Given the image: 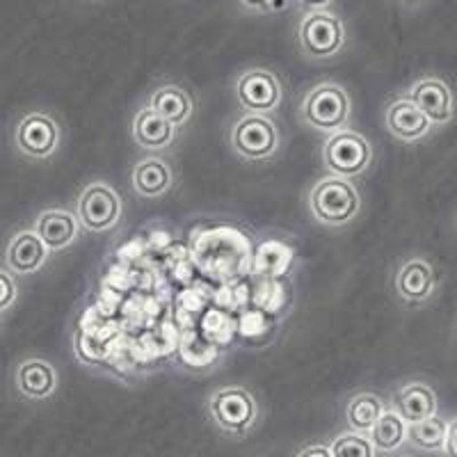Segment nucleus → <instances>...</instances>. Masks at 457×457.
I'll return each mask as SVG.
<instances>
[{"label": "nucleus", "instance_id": "obj_9", "mask_svg": "<svg viewBox=\"0 0 457 457\" xmlns=\"http://www.w3.org/2000/svg\"><path fill=\"white\" fill-rule=\"evenodd\" d=\"M234 92L240 110L250 114L270 117L272 112L279 110L281 101H284V87H281L279 76L263 67L245 69L236 79Z\"/></svg>", "mask_w": 457, "mask_h": 457}, {"label": "nucleus", "instance_id": "obj_25", "mask_svg": "<svg viewBox=\"0 0 457 457\" xmlns=\"http://www.w3.org/2000/svg\"><path fill=\"white\" fill-rule=\"evenodd\" d=\"M236 3L247 14H268L277 7V0H236Z\"/></svg>", "mask_w": 457, "mask_h": 457}, {"label": "nucleus", "instance_id": "obj_20", "mask_svg": "<svg viewBox=\"0 0 457 457\" xmlns=\"http://www.w3.org/2000/svg\"><path fill=\"white\" fill-rule=\"evenodd\" d=\"M385 411L386 410L382 398L370 394V391H364V394H357L348 400V405H345V421H348V428L353 432L369 435Z\"/></svg>", "mask_w": 457, "mask_h": 457}, {"label": "nucleus", "instance_id": "obj_24", "mask_svg": "<svg viewBox=\"0 0 457 457\" xmlns=\"http://www.w3.org/2000/svg\"><path fill=\"white\" fill-rule=\"evenodd\" d=\"M16 275H12L7 268H3L0 272V312L7 313L12 307H14V302L19 300V284L14 279Z\"/></svg>", "mask_w": 457, "mask_h": 457}, {"label": "nucleus", "instance_id": "obj_17", "mask_svg": "<svg viewBox=\"0 0 457 457\" xmlns=\"http://www.w3.org/2000/svg\"><path fill=\"white\" fill-rule=\"evenodd\" d=\"M130 186L133 193L142 199H158L167 195L174 186V171L170 162L158 156L142 158L130 171Z\"/></svg>", "mask_w": 457, "mask_h": 457}, {"label": "nucleus", "instance_id": "obj_27", "mask_svg": "<svg viewBox=\"0 0 457 457\" xmlns=\"http://www.w3.org/2000/svg\"><path fill=\"white\" fill-rule=\"evenodd\" d=\"M444 453H446V457H457V419H453V421L448 423V436Z\"/></svg>", "mask_w": 457, "mask_h": 457}, {"label": "nucleus", "instance_id": "obj_8", "mask_svg": "<svg viewBox=\"0 0 457 457\" xmlns=\"http://www.w3.org/2000/svg\"><path fill=\"white\" fill-rule=\"evenodd\" d=\"M76 215L85 231L105 234L121 222L124 204L110 183L92 181L80 190L79 202H76Z\"/></svg>", "mask_w": 457, "mask_h": 457}, {"label": "nucleus", "instance_id": "obj_30", "mask_svg": "<svg viewBox=\"0 0 457 457\" xmlns=\"http://www.w3.org/2000/svg\"><path fill=\"white\" fill-rule=\"evenodd\" d=\"M405 457H411V455H405Z\"/></svg>", "mask_w": 457, "mask_h": 457}, {"label": "nucleus", "instance_id": "obj_22", "mask_svg": "<svg viewBox=\"0 0 457 457\" xmlns=\"http://www.w3.org/2000/svg\"><path fill=\"white\" fill-rule=\"evenodd\" d=\"M448 436V423L439 416H432L428 421L414 423V426L407 428V439L414 444L416 448L428 453H439L446 446Z\"/></svg>", "mask_w": 457, "mask_h": 457}, {"label": "nucleus", "instance_id": "obj_7", "mask_svg": "<svg viewBox=\"0 0 457 457\" xmlns=\"http://www.w3.org/2000/svg\"><path fill=\"white\" fill-rule=\"evenodd\" d=\"M60 140H62V129L53 114L42 112V110L21 114L12 133V145L16 154L32 162H44L55 156Z\"/></svg>", "mask_w": 457, "mask_h": 457}, {"label": "nucleus", "instance_id": "obj_12", "mask_svg": "<svg viewBox=\"0 0 457 457\" xmlns=\"http://www.w3.org/2000/svg\"><path fill=\"white\" fill-rule=\"evenodd\" d=\"M48 254H53V252L37 236L35 228H23V231L12 236L10 243H7L5 268L16 277L35 275L37 270L44 268V263L48 261Z\"/></svg>", "mask_w": 457, "mask_h": 457}, {"label": "nucleus", "instance_id": "obj_23", "mask_svg": "<svg viewBox=\"0 0 457 457\" xmlns=\"http://www.w3.org/2000/svg\"><path fill=\"white\" fill-rule=\"evenodd\" d=\"M334 457H375V446L369 435H359V432H345L338 435L332 444Z\"/></svg>", "mask_w": 457, "mask_h": 457}, {"label": "nucleus", "instance_id": "obj_11", "mask_svg": "<svg viewBox=\"0 0 457 457\" xmlns=\"http://www.w3.org/2000/svg\"><path fill=\"white\" fill-rule=\"evenodd\" d=\"M395 293L407 304H423L435 295L436 277L432 265L421 256H411L398 265L394 277Z\"/></svg>", "mask_w": 457, "mask_h": 457}, {"label": "nucleus", "instance_id": "obj_15", "mask_svg": "<svg viewBox=\"0 0 457 457\" xmlns=\"http://www.w3.org/2000/svg\"><path fill=\"white\" fill-rule=\"evenodd\" d=\"M57 385H60V375L46 359H23L14 369V389L26 400L51 398L57 391Z\"/></svg>", "mask_w": 457, "mask_h": 457}, {"label": "nucleus", "instance_id": "obj_26", "mask_svg": "<svg viewBox=\"0 0 457 457\" xmlns=\"http://www.w3.org/2000/svg\"><path fill=\"white\" fill-rule=\"evenodd\" d=\"M295 457H334L332 448L325 446V444H312V446H304Z\"/></svg>", "mask_w": 457, "mask_h": 457}, {"label": "nucleus", "instance_id": "obj_19", "mask_svg": "<svg viewBox=\"0 0 457 457\" xmlns=\"http://www.w3.org/2000/svg\"><path fill=\"white\" fill-rule=\"evenodd\" d=\"M149 108L156 110L171 126L183 129L195 114V99L181 85H161L149 96Z\"/></svg>", "mask_w": 457, "mask_h": 457}, {"label": "nucleus", "instance_id": "obj_28", "mask_svg": "<svg viewBox=\"0 0 457 457\" xmlns=\"http://www.w3.org/2000/svg\"><path fill=\"white\" fill-rule=\"evenodd\" d=\"M300 3L304 7H309V12H313V10H325L332 0H300Z\"/></svg>", "mask_w": 457, "mask_h": 457}, {"label": "nucleus", "instance_id": "obj_4", "mask_svg": "<svg viewBox=\"0 0 457 457\" xmlns=\"http://www.w3.org/2000/svg\"><path fill=\"white\" fill-rule=\"evenodd\" d=\"M297 46L312 62H328L345 46V26L329 10L307 12L297 26Z\"/></svg>", "mask_w": 457, "mask_h": 457}, {"label": "nucleus", "instance_id": "obj_21", "mask_svg": "<svg viewBox=\"0 0 457 457\" xmlns=\"http://www.w3.org/2000/svg\"><path fill=\"white\" fill-rule=\"evenodd\" d=\"M407 423L403 421L395 410H386L385 414L379 416V421L375 423L373 430L369 432L370 442H373L375 451L391 453L398 451L403 442L407 439Z\"/></svg>", "mask_w": 457, "mask_h": 457}, {"label": "nucleus", "instance_id": "obj_1", "mask_svg": "<svg viewBox=\"0 0 457 457\" xmlns=\"http://www.w3.org/2000/svg\"><path fill=\"white\" fill-rule=\"evenodd\" d=\"M309 211L322 227L343 228L361 213V195L348 179L325 177L309 193Z\"/></svg>", "mask_w": 457, "mask_h": 457}, {"label": "nucleus", "instance_id": "obj_2", "mask_svg": "<svg viewBox=\"0 0 457 457\" xmlns=\"http://www.w3.org/2000/svg\"><path fill=\"white\" fill-rule=\"evenodd\" d=\"M350 117H353V101L345 87L338 83L316 85L304 94L300 104L302 124L328 137L348 129Z\"/></svg>", "mask_w": 457, "mask_h": 457}, {"label": "nucleus", "instance_id": "obj_3", "mask_svg": "<svg viewBox=\"0 0 457 457\" xmlns=\"http://www.w3.org/2000/svg\"><path fill=\"white\" fill-rule=\"evenodd\" d=\"M208 416L220 432L228 436H247L259 423V403L245 386H220L208 395Z\"/></svg>", "mask_w": 457, "mask_h": 457}, {"label": "nucleus", "instance_id": "obj_14", "mask_svg": "<svg viewBox=\"0 0 457 457\" xmlns=\"http://www.w3.org/2000/svg\"><path fill=\"white\" fill-rule=\"evenodd\" d=\"M80 220L67 208H46L37 215L35 231L51 252L69 250L80 236Z\"/></svg>", "mask_w": 457, "mask_h": 457}, {"label": "nucleus", "instance_id": "obj_29", "mask_svg": "<svg viewBox=\"0 0 457 457\" xmlns=\"http://www.w3.org/2000/svg\"><path fill=\"white\" fill-rule=\"evenodd\" d=\"M403 3H421V0H403Z\"/></svg>", "mask_w": 457, "mask_h": 457}, {"label": "nucleus", "instance_id": "obj_13", "mask_svg": "<svg viewBox=\"0 0 457 457\" xmlns=\"http://www.w3.org/2000/svg\"><path fill=\"white\" fill-rule=\"evenodd\" d=\"M385 126L391 137H395L400 142H410L411 145V142L426 140L435 124L428 120L421 110L416 108L414 101H410L407 96H400V99L391 101L386 105Z\"/></svg>", "mask_w": 457, "mask_h": 457}, {"label": "nucleus", "instance_id": "obj_6", "mask_svg": "<svg viewBox=\"0 0 457 457\" xmlns=\"http://www.w3.org/2000/svg\"><path fill=\"white\" fill-rule=\"evenodd\" d=\"M373 162V146L357 130H338L322 142V165L329 177L353 179L364 177Z\"/></svg>", "mask_w": 457, "mask_h": 457}, {"label": "nucleus", "instance_id": "obj_18", "mask_svg": "<svg viewBox=\"0 0 457 457\" xmlns=\"http://www.w3.org/2000/svg\"><path fill=\"white\" fill-rule=\"evenodd\" d=\"M436 400L435 389L423 382H410V385L400 386L398 394L394 395V410L407 426L421 423L436 416Z\"/></svg>", "mask_w": 457, "mask_h": 457}, {"label": "nucleus", "instance_id": "obj_16", "mask_svg": "<svg viewBox=\"0 0 457 457\" xmlns=\"http://www.w3.org/2000/svg\"><path fill=\"white\" fill-rule=\"evenodd\" d=\"M179 129L162 120L149 105H142L133 117V140L145 151H167L177 140Z\"/></svg>", "mask_w": 457, "mask_h": 457}, {"label": "nucleus", "instance_id": "obj_5", "mask_svg": "<svg viewBox=\"0 0 457 457\" xmlns=\"http://www.w3.org/2000/svg\"><path fill=\"white\" fill-rule=\"evenodd\" d=\"M228 145L247 162H265L277 156L281 137L275 121L265 114H240L228 130Z\"/></svg>", "mask_w": 457, "mask_h": 457}, {"label": "nucleus", "instance_id": "obj_10", "mask_svg": "<svg viewBox=\"0 0 457 457\" xmlns=\"http://www.w3.org/2000/svg\"><path fill=\"white\" fill-rule=\"evenodd\" d=\"M407 99L414 101L416 108L426 114L435 126H444L455 117V96L451 85L439 76H423L416 80L405 94Z\"/></svg>", "mask_w": 457, "mask_h": 457}]
</instances>
